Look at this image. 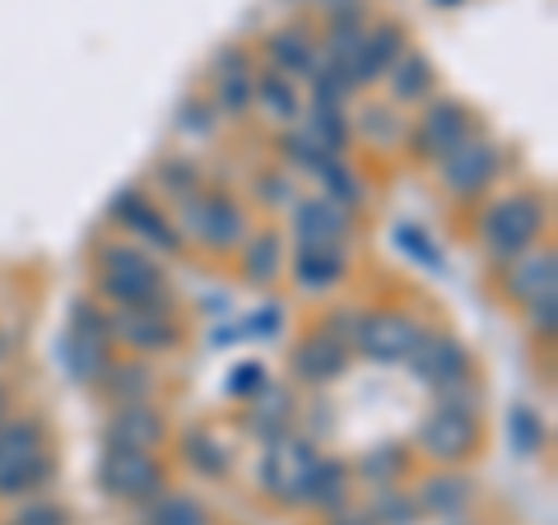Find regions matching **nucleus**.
Returning <instances> with one entry per match:
<instances>
[{
    "instance_id": "obj_38",
    "label": "nucleus",
    "mask_w": 558,
    "mask_h": 525,
    "mask_svg": "<svg viewBox=\"0 0 558 525\" xmlns=\"http://www.w3.org/2000/svg\"><path fill=\"white\" fill-rule=\"evenodd\" d=\"M508 428H512V442H517L521 456H535V451L545 447V428H539V418H535L526 405H517V410H512Z\"/></svg>"
},
{
    "instance_id": "obj_50",
    "label": "nucleus",
    "mask_w": 558,
    "mask_h": 525,
    "mask_svg": "<svg viewBox=\"0 0 558 525\" xmlns=\"http://www.w3.org/2000/svg\"><path fill=\"white\" fill-rule=\"evenodd\" d=\"M438 5H442V10H457V5H465V0H438Z\"/></svg>"
},
{
    "instance_id": "obj_25",
    "label": "nucleus",
    "mask_w": 558,
    "mask_h": 525,
    "mask_svg": "<svg viewBox=\"0 0 558 525\" xmlns=\"http://www.w3.org/2000/svg\"><path fill=\"white\" fill-rule=\"evenodd\" d=\"M344 493H349V465L317 456V465H312L303 479V502L307 506H340Z\"/></svg>"
},
{
    "instance_id": "obj_29",
    "label": "nucleus",
    "mask_w": 558,
    "mask_h": 525,
    "mask_svg": "<svg viewBox=\"0 0 558 525\" xmlns=\"http://www.w3.org/2000/svg\"><path fill=\"white\" fill-rule=\"evenodd\" d=\"M465 498H470V484H465L461 475H433V479L424 484V493H418L414 502H418V512L451 516L457 506H465Z\"/></svg>"
},
{
    "instance_id": "obj_2",
    "label": "nucleus",
    "mask_w": 558,
    "mask_h": 525,
    "mask_svg": "<svg viewBox=\"0 0 558 525\" xmlns=\"http://www.w3.org/2000/svg\"><path fill=\"white\" fill-rule=\"evenodd\" d=\"M539 233H545V200L531 196V191L502 196L498 205H488V215L480 219V242H484L488 260H498V266L521 260L535 247Z\"/></svg>"
},
{
    "instance_id": "obj_23",
    "label": "nucleus",
    "mask_w": 558,
    "mask_h": 525,
    "mask_svg": "<svg viewBox=\"0 0 558 525\" xmlns=\"http://www.w3.org/2000/svg\"><path fill=\"white\" fill-rule=\"evenodd\" d=\"M102 395L112 400V405H149L154 395V373L145 363H112L108 373H102Z\"/></svg>"
},
{
    "instance_id": "obj_42",
    "label": "nucleus",
    "mask_w": 558,
    "mask_h": 525,
    "mask_svg": "<svg viewBox=\"0 0 558 525\" xmlns=\"http://www.w3.org/2000/svg\"><path fill=\"white\" fill-rule=\"evenodd\" d=\"M359 131H368L373 139H396L400 135V121H396V112L387 108V102H373V108H363V117H359Z\"/></svg>"
},
{
    "instance_id": "obj_16",
    "label": "nucleus",
    "mask_w": 558,
    "mask_h": 525,
    "mask_svg": "<svg viewBox=\"0 0 558 525\" xmlns=\"http://www.w3.org/2000/svg\"><path fill=\"white\" fill-rule=\"evenodd\" d=\"M293 229H299L303 247H340L349 237V215L326 196H307L293 205Z\"/></svg>"
},
{
    "instance_id": "obj_21",
    "label": "nucleus",
    "mask_w": 558,
    "mask_h": 525,
    "mask_svg": "<svg viewBox=\"0 0 558 525\" xmlns=\"http://www.w3.org/2000/svg\"><path fill=\"white\" fill-rule=\"evenodd\" d=\"M279 270H284V237H279L275 229L242 242V279H247L252 289L275 284Z\"/></svg>"
},
{
    "instance_id": "obj_4",
    "label": "nucleus",
    "mask_w": 558,
    "mask_h": 525,
    "mask_svg": "<svg viewBox=\"0 0 558 525\" xmlns=\"http://www.w3.org/2000/svg\"><path fill=\"white\" fill-rule=\"evenodd\" d=\"M186 233L205 242L209 252H233L247 242V209H242L229 191H201L186 200Z\"/></svg>"
},
{
    "instance_id": "obj_10",
    "label": "nucleus",
    "mask_w": 558,
    "mask_h": 525,
    "mask_svg": "<svg viewBox=\"0 0 558 525\" xmlns=\"http://www.w3.org/2000/svg\"><path fill=\"white\" fill-rule=\"evenodd\" d=\"M498 149L488 145V139H465V145H457L442 159V182L457 200H470L480 196V191H488V182L498 178Z\"/></svg>"
},
{
    "instance_id": "obj_7",
    "label": "nucleus",
    "mask_w": 558,
    "mask_h": 525,
    "mask_svg": "<svg viewBox=\"0 0 558 525\" xmlns=\"http://www.w3.org/2000/svg\"><path fill=\"white\" fill-rule=\"evenodd\" d=\"M312 465H317V447H312L307 437L284 432L279 442L266 447V456H260V488L279 502L299 506L303 502V479H307Z\"/></svg>"
},
{
    "instance_id": "obj_12",
    "label": "nucleus",
    "mask_w": 558,
    "mask_h": 525,
    "mask_svg": "<svg viewBox=\"0 0 558 525\" xmlns=\"http://www.w3.org/2000/svg\"><path fill=\"white\" fill-rule=\"evenodd\" d=\"M112 219L121 223V229H131L135 237L154 242L159 252H178L182 247V233L172 229V219H163L159 209L149 205L145 186H126V191H121V196L112 200Z\"/></svg>"
},
{
    "instance_id": "obj_6",
    "label": "nucleus",
    "mask_w": 558,
    "mask_h": 525,
    "mask_svg": "<svg viewBox=\"0 0 558 525\" xmlns=\"http://www.w3.org/2000/svg\"><path fill=\"white\" fill-rule=\"evenodd\" d=\"M405 363L414 367V377L424 381L433 395H442V391H451V387H465V381H475V377H470V354H465V344H461L457 335H447V330H438V335H424V330H418V340H414V349H410Z\"/></svg>"
},
{
    "instance_id": "obj_43",
    "label": "nucleus",
    "mask_w": 558,
    "mask_h": 525,
    "mask_svg": "<svg viewBox=\"0 0 558 525\" xmlns=\"http://www.w3.org/2000/svg\"><path fill=\"white\" fill-rule=\"evenodd\" d=\"M279 326H284V312H279L275 303H266L260 312H252V317L238 321V330H242V335H252V340H275Z\"/></svg>"
},
{
    "instance_id": "obj_36",
    "label": "nucleus",
    "mask_w": 558,
    "mask_h": 525,
    "mask_svg": "<svg viewBox=\"0 0 558 525\" xmlns=\"http://www.w3.org/2000/svg\"><path fill=\"white\" fill-rule=\"evenodd\" d=\"M373 525H414L418 521V502L405 493V488H377L373 502Z\"/></svg>"
},
{
    "instance_id": "obj_37",
    "label": "nucleus",
    "mask_w": 558,
    "mask_h": 525,
    "mask_svg": "<svg viewBox=\"0 0 558 525\" xmlns=\"http://www.w3.org/2000/svg\"><path fill=\"white\" fill-rule=\"evenodd\" d=\"M307 131L317 135L330 154H344V145H349V121H344V108H312Z\"/></svg>"
},
{
    "instance_id": "obj_24",
    "label": "nucleus",
    "mask_w": 558,
    "mask_h": 525,
    "mask_svg": "<svg viewBox=\"0 0 558 525\" xmlns=\"http://www.w3.org/2000/svg\"><path fill=\"white\" fill-rule=\"evenodd\" d=\"M554 279H558L554 252H539V256H526V260H517V266H508V279H502V284H508V293L526 307L531 297L554 293Z\"/></svg>"
},
{
    "instance_id": "obj_44",
    "label": "nucleus",
    "mask_w": 558,
    "mask_h": 525,
    "mask_svg": "<svg viewBox=\"0 0 558 525\" xmlns=\"http://www.w3.org/2000/svg\"><path fill=\"white\" fill-rule=\"evenodd\" d=\"M178 131H186V135H209V131H215V108H209V102H201V98L182 102Z\"/></svg>"
},
{
    "instance_id": "obj_39",
    "label": "nucleus",
    "mask_w": 558,
    "mask_h": 525,
    "mask_svg": "<svg viewBox=\"0 0 558 525\" xmlns=\"http://www.w3.org/2000/svg\"><path fill=\"white\" fill-rule=\"evenodd\" d=\"M219 108L223 117H242L252 108V75L242 70V75H223L219 80Z\"/></svg>"
},
{
    "instance_id": "obj_45",
    "label": "nucleus",
    "mask_w": 558,
    "mask_h": 525,
    "mask_svg": "<svg viewBox=\"0 0 558 525\" xmlns=\"http://www.w3.org/2000/svg\"><path fill=\"white\" fill-rule=\"evenodd\" d=\"M260 387H266V367L260 363H238L233 367V381H229L233 395H256Z\"/></svg>"
},
{
    "instance_id": "obj_22",
    "label": "nucleus",
    "mask_w": 558,
    "mask_h": 525,
    "mask_svg": "<svg viewBox=\"0 0 558 525\" xmlns=\"http://www.w3.org/2000/svg\"><path fill=\"white\" fill-rule=\"evenodd\" d=\"M38 451H47V424L43 418L24 414V418H5V424H0V469L38 456Z\"/></svg>"
},
{
    "instance_id": "obj_20",
    "label": "nucleus",
    "mask_w": 558,
    "mask_h": 525,
    "mask_svg": "<svg viewBox=\"0 0 558 525\" xmlns=\"http://www.w3.org/2000/svg\"><path fill=\"white\" fill-rule=\"evenodd\" d=\"M266 51L275 57V65H279V75H312V70L322 65V47L312 42V33L307 28H279V33H270V42H266Z\"/></svg>"
},
{
    "instance_id": "obj_8",
    "label": "nucleus",
    "mask_w": 558,
    "mask_h": 525,
    "mask_svg": "<svg viewBox=\"0 0 558 525\" xmlns=\"http://www.w3.org/2000/svg\"><path fill=\"white\" fill-rule=\"evenodd\" d=\"M480 442V424L475 414L465 410H451V405H433V414L418 424V447L428 451L433 461H465Z\"/></svg>"
},
{
    "instance_id": "obj_18",
    "label": "nucleus",
    "mask_w": 558,
    "mask_h": 525,
    "mask_svg": "<svg viewBox=\"0 0 558 525\" xmlns=\"http://www.w3.org/2000/svg\"><path fill=\"white\" fill-rule=\"evenodd\" d=\"M349 256L344 247H303L293 260V279H299L303 293H330L344 279Z\"/></svg>"
},
{
    "instance_id": "obj_31",
    "label": "nucleus",
    "mask_w": 558,
    "mask_h": 525,
    "mask_svg": "<svg viewBox=\"0 0 558 525\" xmlns=\"http://www.w3.org/2000/svg\"><path fill=\"white\" fill-rule=\"evenodd\" d=\"M279 149H284V159H289V163L307 168L312 178H317V172H322L330 159H340V154H330V149H326L322 139L312 135L307 126H303V131H284V139H279Z\"/></svg>"
},
{
    "instance_id": "obj_13",
    "label": "nucleus",
    "mask_w": 558,
    "mask_h": 525,
    "mask_svg": "<svg viewBox=\"0 0 558 525\" xmlns=\"http://www.w3.org/2000/svg\"><path fill=\"white\" fill-rule=\"evenodd\" d=\"M108 335L131 344V349H145V354H163V349H178L182 330L172 326L168 312H126L117 307L108 317Z\"/></svg>"
},
{
    "instance_id": "obj_40",
    "label": "nucleus",
    "mask_w": 558,
    "mask_h": 525,
    "mask_svg": "<svg viewBox=\"0 0 558 525\" xmlns=\"http://www.w3.org/2000/svg\"><path fill=\"white\" fill-rule=\"evenodd\" d=\"M396 242H400V252H410L414 260H424L428 270H442V252L424 237V229H414V223H400V229H396Z\"/></svg>"
},
{
    "instance_id": "obj_26",
    "label": "nucleus",
    "mask_w": 558,
    "mask_h": 525,
    "mask_svg": "<svg viewBox=\"0 0 558 525\" xmlns=\"http://www.w3.org/2000/svg\"><path fill=\"white\" fill-rule=\"evenodd\" d=\"M252 102L275 121V126H293V121H299V94H293V84L284 75L252 80Z\"/></svg>"
},
{
    "instance_id": "obj_48",
    "label": "nucleus",
    "mask_w": 558,
    "mask_h": 525,
    "mask_svg": "<svg viewBox=\"0 0 558 525\" xmlns=\"http://www.w3.org/2000/svg\"><path fill=\"white\" fill-rule=\"evenodd\" d=\"M330 525H373V521H368V516H359V512H340Z\"/></svg>"
},
{
    "instance_id": "obj_1",
    "label": "nucleus",
    "mask_w": 558,
    "mask_h": 525,
    "mask_svg": "<svg viewBox=\"0 0 558 525\" xmlns=\"http://www.w3.org/2000/svg\"><path fill=\"white\" fill-rule=\"evenodd\" d=\"M98 289L126 312H168V284L163 270L154 266L145 252L112 242L98 256Z\"/></svg>"
},
{
    "instance_id": "obj_17",
    "label": "nucleus",
    "mask_w": 558,
    "mask_h": 525,
    "mask_svg": "<svg viewBox=\"0 0 558 525\" xmlns=\"http://www.w3.org/2000/svg\"><path fill=\"white\" fill-rule=\"evenodd\" d=\"M168 442V424L154 405H117L108 418V447H135V451H154Z\"/></svg>"
},
{
    "instance_id": "obj_47",
    "label": "nucleus",
    "mask_w": 558,
    "mask_h": 525,
    "mask_svg": "<svg viewBox=\"0 0 558 525\" xmlns=\"http://www.w3.org/2000/svg\"><path fill=\"white\" fill-rule=\"evenodd\" d=\"M256 186H260V200H266V205H289L293 200V182L279 178V172H266Z\"/></svg>"
},
{
    "instance_id": "obj_35",
    "label": "nucleus",
    "mask_w": 558,
    "mask_h": 525,
    "mask_svg": "<svg viewBox=\"0 0 558 525\" xmlns=\"http://www.w3.org/2000/svg\"><path fill=\"white\" fill-rule=\"evenodd\" d=\"M149 525H209V512L191 493H168V498H154Z\"/></svg>"
},
{
    "instance_id": "obj_3",
    "label": "nucleus",
    "mask_w": 558,
    "mask_h": 525,
    "mask_svg": "<svg viewBox=\"0 0 558 525\" xmlns=\"http://www.w3.org/2000/svg\"><path fill=\"white\" fill-rule=\"evenodd\" d=\"M108 317L94 307V303H75L70 312V330H65V344H61V358H65V373L84 381V387H94L108 373Z\"/></svg>"
},
{
    "instance_id": "obj_34",
    "label": "nucleus",
    "mask_w": 558,
    "mask_h": 525,
    "mask_svg": "<svg viewBox=\"0 0 558 525\" xmlns=\"http://www.w3.org/2000/svg\"><path fill=\"white\" fill-rule=\"evenodd\" d=\"M405 469V447H396V442H381L373 451H363L359 456V475L377 484V488H391V479Z\"/></svg>"
},
{
    "instance_id": "obj_14",
    "label": "nucleus",
    "mask_w": 558,
    "mask_h": 525,
    "mask_svg": "<svg viewBox=\"0 0 558 525\" xmlns=\"http://www.w3.org/2000/svg\"><path fill=\"white\" fill-rule=\"evenodd\" d=\"M400 51H405V33H400V24L368 28V38H363L354 65H349V89H368V84H377L381 75H391Z\"/></svg>"
},
{
    "instance_id": "obj_30",
    "label": "nucleus",
    "mask_w": 558,
    "mask_h": 525,
    "mask_svg": "<svg viewBox=\"0 0 558 525\" xmlns=\"http://www.w3.org/2000/svg\"><path fill=\"white\" fill-rule=\"evenodd\" d=\"M186 461L196 465L201 475H209V479H223V475H229V451H223L219 437L205 432V428H191V432H186Z\"/></svg>"
},
{
    "instance_id": "obj_49",
    "label": "nucleus",
    "mask_w": 558,
    "mask_h": 525,
    "mask_svg": "<svg viewBox=\"0 0 558 525\" xmlns=\"http://www.w3.org/2000/svg\"><path fill=\"white\" fill-rule=\"evenodd\" d=\"M5 414H10V387L0 381V424H5Z\"/></svg>"
},
{
    "instance_id": "obj_41",
    "label": "nucleus",
    "mask_w": 558,
    "mask_h": 525,
    "mask_svg": "<svg viewBox=\"0 0 558 525\" xmlns=\"http://www.w3.org/2000/svg\"><path fill=\"white\" fill-rule=\"evenodd\" d=\"M526 321L539 340H554V330H558V293H539L526 303Z\"/></svg>"
},
{
    "instance_id": "obj_9",
    "label": "nucleus",
    "mask_w": 558,
    "mask_h": 525,
    "mask_svg": "<svg viewBox=\"0 0 558 525\" xmlns=\"http://www.w3.org/2000/svg\"><path fill=\"white\" fill-rule=\"evenodd\" d=\"M414 340H418V326L405 312H368V317H359V330H354L359 354H368L373 363H405Z\"/></svg>"
},
{
    "instance_id": "obj_5",
    "label": "nucleus",
    "mask_w": 558,
    "mask_h": 525,
    "mask_svg": "<svg viewBox=\"0 0 558 525\" xmlns=\"http://www.w3.org/2000/svg\"><path fill=\"white\" fill-rule=\"evenodd\" d=\"M98 479L121 502H154V498H163V465H159L154 451L108 447V451H102V465H98Z\"/></svg>"
},
{
    "instance_id": "obj_27",
    "label": "nucleus",
    "mask_w": 558,
    "mask_h": 525,
    "mask_svg": "<svg viewBox=\"0 0 558 525\" xmlns=\"http://www.w3.org/2000/svg\"><path fill=\"white\" fill-rule=\"evenodd\" d=\"M391 94L400 102H424L433 94V61L424 51H400V61L391 65Z\"/></svg>"
},
{
    "instance_id": "obj_15",
    "label": "nucleus",
    "mask_w": 558,
    "mask_h": 525,
    "mask_svg": "<svg viewBox=\"0 0 558 525\" xmlns=\"http://www.w3.org/2000/svg\"><path fill=\"white\" fill-rule=\"evenodd\" d=\"M293 377L307 381V387H326V381H336L344 377V367H349V344L336 340V335H326V330H317V335H307L299 349H293Z\"/></svg>"
},
{
    "instance_id": "obj_33",
    "label": "nucleus",
    "mask_w": 558,
    "mask_h": 525,
    "mask_svg": "<svg viewBox=\"0 0 558 525\" xmlns=\"http://www.w3.org/2000/svg\"><path fill=\"white\" fill-rule=\"evenodd\" d=\"M154 178H159L168 186V196H178V200L201 196V168H196V159H186V154H168V159L154 168Z\"/></svg>"
},
{
    "instance_id": "obj_11",
    "label": "nucleus",
    "mask_w": 558,
    "mask_h": 525,
    "mask_svg": "<svg viewBox=\"0 0 558 525\" xmlns=\"http://www.w3.org/2000/svg\"><path fill=\"white\" fill-rule=\"evenodd\" d=\"M470 139V112L461 108V102H428L424 117H418V126H414V149H418V159H433V163H442L451 149L465 145Z\"/></svg>"
},
{
    "instance_id": "obj_19",
    "label": "nucleus",
    "mask_w": 558,
    "mask_h": 525,
    "mask_svg": "<svg viewBox=\"0 0 558 525\" xmlns=\"http://www.w3.org/2000/svg\"><path fill=\"white\" fill-rule=\"evenodd\" d=\"M289 424H293V395L284 387H275V381H266V387L256 391L252 414H247V432L270 447V442H279V437L289 432Z\"/></svg>"
},
{
    "instance_id": "obj_46",
    "label": "nucleus",
    "mask_w": 558,
    "mask_h": 525,
    "mask_svg": "<svg viewBox=\"0 0 558 525\" xmlns=\"http://www.w3.org/2000/svg\"><path fill=\"white\" fill-rule=\"evenodd\" d=\"M65 521V512L57 502H33V506H24L20 516H14V525H61Z\"/></svg>"
},
{
    "instance_id": "obj_28",
    "label": "nucleus",
    "mask_w": 558,
    "mask_h": 525,
    "mask_svg": "<svg viewBox=\"0 0 558 525\" xmlns=\"http://www.w3.org/2000/svg\"><path fill=\"white\" fill-rule=\"evenodd\" d=\"M51 475H57V461H51V451H38V456H28V461L10 465V469H0V493H5V498L33 493V488H43Z\"/></svg>"
},
{
    "instance_id": "obj_32",
    "label": "nucleus",
    "mask_w": 558,
    "mask_h": 525,
    "mask_svg": "<svg viewBox=\"0 0 558 525\" xmlns=\"http://www.w3.org/2000/svg\"><path fill=\"white\" fill-rule=\"evenodd\" d=\"M317 182H322V191H326L330 205H340V209L363 205V182L354 178V168H349L344 159H330V163L317 172Z\"/></svg>"
}]
</instances>
